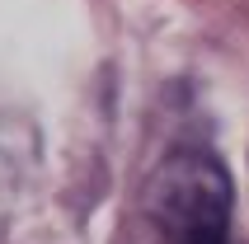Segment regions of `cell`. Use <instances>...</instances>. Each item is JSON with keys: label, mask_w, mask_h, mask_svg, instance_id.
I'll list each match as a JSON object with an SVG mask.
<instances>
[{"label": "cell", "mask_w": 249, "mask_h": 244, "mask_svg": "<svg viewBox=\"0 0 249 244\" xmlns=\"http://www.w3.org/2000/svg\"><path fill=\"white\" fill-rule=\"evenodd\" d=\"M141 211L160 244H235V183L212 150L183 146L165 155L141 192Z\"/></svg>", "instance_id": "cell-1"}]
</instances>
